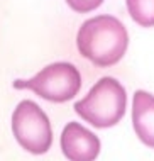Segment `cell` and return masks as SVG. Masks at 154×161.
<instances>
[{
    "label": "cell",
    "instance_id": "7",
    "mask_svg": "<svg viewBox=\"0 0 154 161\" xmlns=\"http://www.w3.org/2000/svg\"><path fill=\"white\" fill-rule=\"evenodd\" d=\"M127 10L140 27H154V0H125Z\"/></svg>",
    "mask_w": 154,
    "mask_h": 161
},
{
    "label": "cell",
    "instance_id": "8",
    "mask_svg": "<svg viewBox=\"0 0 154 161\" xmlns=\"http://www.w3.org/2000/svg\"><path fill=\"white\" fill-rule=\"evenodd\" d=\"M66 3L78 14H86V12L98 8L103 3V0H66Z\"/></svg>",
    "mask_w": 154,
    "mask_h": 161
},
{
    "label": "cell",
    "instance_id": "6",
    "mask_svg": "<svg viewBox=\"0 0 154 161\" xmlns=\"http://www.w3.org/2000/svg\"><path fill=\"white\" fill-rule=\"evenodd\" d=\"M132 125L137 137L147 147L154 149V95L144 90L134 93Z\"/></svg>",
    "mask_w": 154,
    "mask_h": 161
},
{
    "label": "cell",
    "instance_id": "2",
    "mask_svg": "<svg viewBox=\"0 0 154 161\" xmlns=\"http://www.w3.org/2000/svg\"><path fill=\"white\" fill-rule=\"evenodd\" d=\"M125 88L112 76L100 78L90 88L85 98L74 103V112L93 127L107 129L120 122L125 114Z\"/></svg>",
    "mask_w": 154,
    "mask_h": 161
},
{
    "label": "cell",
    "instance_id": "3",
    "mask_svg": "<svg viewBox=\"0 0 154 161\" xmlns=\"http://www.w3.org/2000/svg\"><path fill=\"white\" fill-rule=\"evenodd\" d=\"M14 88L32 90L47 102L63 103L74 98L81 88V75L71 63H52L42 68L30 80H15Z\"/></svg>",
    "mask_w": 154,
    "mask_h": 161
},
{
    "label": "cell",
    "instance_id": "4",
    "mask_svg": "<svg viewBox=\"0 0 154 161\" xmlns=\"http://www.w3.org/2000/svg\"><path fill=\"white\" fill-rule=\"evenodd\" d=\"M12 132L30 154H44L52 144V129L46 112L32 100H22L12 114Z\"/></svg>",
    "mask_w": 154,
    "mask_h": 161
},
{
    "label": "cell",
    "instance_id": "5",
    "mask_svg": "<svg viewBox=\"0 0 154 161\" xmlns=\"http://www.w3.org/2000/svg\"><path fill=\"white\" fill-rule=\"evenodd\" d=\"M61 151L68 161H95L100 153V139L80 122H69L61 134Z\"/></svg>",
    "mask_w": 154,
    "mask_h": 161
},
{
    "label": "cell",
    "instance_id": "1",
    "mask_svg": "<svg viewBox=\"0 0 154 161\" xmlns=\"http://www.w3.org/2000/svg\"><path fill=\"white\" fill-rule=\"evenodd\" d=\"M129 34L113 15H96L81 24L76 34V47L83 58L98 68L113 66L124 58Z\"/></svg>",
    "mask_w": 154,
    "mask_h": 161
}]
</instances>
